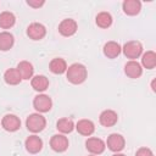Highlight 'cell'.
<instances>
[{"label":"cell","mask_w":156,"mask_h":156,"mask_svg":"<svg viewBox=\"0 0 156 156\" xmlns=\"http://www.w3.org/2000/svg\"><path fill=\"white\" fill-rule=\"evenodd\" d=\"M123 12L128 16H135L141 10V2L139 0H126L122 4Z\"/></svg>","instance_id":"9a60e30c"},{"label":"cell","mask_w":156,"mask_h":156,"mask_svg":"<svg viewBox=\"0 0 156 156\" xmlns=\"http://www.w3.org/2000/svg\"><path fill=\"white\" fill-rule=\"evenodd\" d=\"M117 121H118V115L113 110H105L99 116V122L104 127H112L117 123Z\"/></svg>","instance_id":"8fae6325"},{"label":"cell","mask_w":156,"mask_h":156,"mask_svg":"<svg viewBox=\"0 0 156 156\" xmlns=\"http://www.w3.org/2000/svg\"><path fill=\"white\" fill-rule=\"evenodd\" d=\"M30 85L37 91H44L49 87V79L45 76H43V74H38V76H35V77L32 78Z\"/></svg>","instance_id":"d6986e66"},{"label":"cell","mask_w":156,"mask_h":156,"mask_svg":"<svg viewBox=\"0 0 156 156\" xmlns=\"http://www.w3.org/2000/svg\"><path fill=\"white\" fill-rule=\"evenodd\" d=\"M106 145H107L108 150H111L113 152H119V151H122L124 149L126 140H124V138L121 134L112 133V134L108 135L107 141H106Z\"/></svg>","instance_id":"5b68a950"},{"label":"cell","mask_w":156,"mask_h":156,"mask_svg":"<svg viewBox=\"0 0 156 156\" xmlns=\"http://www.w3.org/2000/svg\"><path fill=\"white\" fill-rule=\"evenodd\" d=\"M77 29H78V24L72 18H66V20L61 21V23L58 24V32L63 37H71V35H73L77 32Z\"/></svg>","instance_id":"30bf717a"},{"label":"cell","mask_w":156,"mask_h":156,"mask_svg":"<svg viewBox=\"0 0 156 156\" xmlns=\"http://www.w3.org/2000/svg\"><path fill=\"white\" fill-rule=\"evenodd\" d=\"M24 146L29 154H38L43 149V140L38 135H29L24 141Z\"/></svg>","instance_id":"7c38bea8"},{"label":"cell","mask_w":156,"mask_h":156,"mask_svg":"<svg viewBox=\"0 0 156 156\" xmlns=\"http://www.w3.org/2000/svg\"><path fill=\"white\" fill-rule=\"evenodd\" d=\"M44 0H27V4L29 5V6H32V7H34V9H38V7H40V6H43L44 5Z\"/></svg>","instance_id":"4316f807"},{"label":"cell","mask_w":156,"mask_h":156,"mask_svg":"<svg viewBox=\"0 0 156 156\" xmlns=\"http://www.w3.org/2000/svg\"><path fill=\"white\" fill-rule=\"evenodd\" d=\"M122 51L121 45L117 41H107L104 45V55L107 58H116Z\"/></svg>","instance_id":"2e32d148"},{"label":"cell","mask_w":156,"mask_h":156,"mask_svg":"<svg viewBox=\"0 0 156 156\" xmlns=\"http://www.w3.org/2000/svg\"><path fill=\"white\" fill-rule=\"evenodd\" d=\"M141 65L147 69L155 68V66H156V54L152 50H149V51L144 52L143 56H141Z\"/></svg>","instance_id":"cb8c5ba5"},{"label":"cell","mask_w":156,"mask_h":156,"mask_svg":"<svg viewBox=\"0 0 156 156\" xmlns=\"http://www.w3.org/2000/svg\"><path fill=\"white\" fill-rule=\"evenodd\" d=\"M74 128L77 129V132L82 135L89 136L94 133L95 130V124L90 121V119H80L77 122V124L74 126Z\"/></svg>","instance_id":"5bb4252c"},{"label":"cell","mask_w":156,"mask_h":156,"mask_svg":"<svg viewBox=\"0 0 156 156\" xmlns=\"http://www.w3.org/2000/svg\"><path fill=\"white\" fill-rule=\"evenodd\" d=\"M66 77L68 79V82H71L72 84H82L88 77L87 67L78 62L72 63L69 67H67Z\"/></svg>","instance_id":"6da1fadb"},{"label":"cell","mask_w":156,"mask_h":156,"mask_svg":"<svg viewBox=\"0 0 156 156\" xmlns=\"http://www.w3.org/2000/svg\"><path fill=\"white\" fill-rule=\"evenodd\" d=\"M49 67H50V71H51L52 73H55V74H62V73H65V72L67 71V63H66V61H65L63 58H61V57H55V58H52V60L50 61Z\"/></svg>","instance_id":"ac0fdd59"},{"label":"cell","mask_w":156,"mask_h":156,"mask_svg":"<svg viewBox=\"0 0 156 156\" xmlns=\"http://www.w3.org/2000/svg\"><path fill=\"white\" fill-rule=\"evenodd\" d=\"M46 34V28L44 24L41 23H38V22H34V23H30L27 28V35L33 39V40H40L45 37Z\"/></svg>","instance_id":"9c48e42d"},{"label":"cell","mask_w":156,"mask_h":156,"mask_svg":"<svg viewBox=\"0 0 156 156\" xmlns=\"http://www.w3.org/2000/svg\"><path fill=\"white\" fill-rule=\"evenodd\" d=\"M16 69L18 71V73H20L22 79H29V78L33 77L34 68H33V65L30 62H28V61H21L17 65Z\"/></svg>","instance_id":"e0dca14e"},{"label":"cell","mask_w":156,"mask_h":156,"mask_svg":"<svg viewBox=\"0 0 156 156\" xmlns=\"http://www.w3.org/2000/svg\"><path fill=\"white\" fill-rule=\"evenodd\" d=\"M122 51H123V54H124V56L127 58L135 60V58H138L143 54V45H141L140 41L130 40V41H127L123 45Z\"/></svg>","instance_id":"3957f363"},{"label":"cell","mask_w":156,"mask_h":156,"mask_svg":"<svg viewBox=\"0 0 156 156\" xmlns=\"http://www.w3.org/2000/svg\"><path fill=\"white\" fill-rule=\"evenodd\" d=\"M95 22L100 28H108L112 24V16L108 12L102 11V12L98 13V16L95 18Z\"/></svg>","instance_id":"d4e9b609"},{"label":"cell","mask_w":156,"mask_h":156,"mask_svg":"<svg viewBox=\"0 0 156 156\" xmlns=\"http://www.w3.org/2000/svg\"><path fill=\"white\" fill-rule=\"evenodd\" d=\"M16 22V17L10 11H4L0 13V27L4 29L11 28Z\"/></svg>","instance_id":"603a6c76"},{"label":"cell","mask_w":156,"mask_h":156,"mask_svg":"<svg viewBox=\"0 0 156 156\" xmlns=\"http://www.w3.org/2000/svg\"><path fill=\"white\" fill-rule=\"evenodd\" d=\"M112 156H126V155H124V154H118V152H117V154H115V155H112Z\"/></svg>","instance_id":"f1b7e54d"},{"label":"cell","mask_w":156,"mask_h":156,"mask_svg":"<svg viewBox=\"0 0 156 156\" xmlns=\"http://www.w3.org/2000/svg\"><path fill=\"white\" fill-rule=\"evenodd\" d=\"M1 126L7 132H16L20 129L21 127V121L20 118L16 116V115H12V113H7L2 117L1 119Z\"/></svg>","instance_id":"52a82bcc"},{"label":"cell","mask_w":156,"mask_h":156,"mask_svg":"<svg viewBox=\"0 0 156 156\" xmlns=\"http://www.w3.org/2000/svg\"><path fill=\"white\" fill-rule=\"evenodd\" d=\"M90 156H94V155H90Z\"/></svg>","instance_id":"f546056e"},{"label":"cell","mask_w":156,"mask_h":156,"mask_svg":"<svg viewBox=\"0 0 156 156\" xmlns=\"http://www.w3.org/2000/svg\"><path fill=\"white\" fill-rule=\"evenodd\" d=\"M151 88H152V91H155L156 89H155V79L152 80V83H151Z\"/></svg>","instance_id":"83f0119b"},{"label":"cell","mask_w":156,"mask_h":156,"mask_svg":"<svg viewBox=\"0 0 156 156\" xmlns=\"http://www.w3.org/2000/svg\"><path fill=\"white\" fill-rule=\"evenodd\" d=\"M56 128L58 132H61L62 134H67V133H71L73 129H74V123L71 118H67V117H63V118H60L56 123Z\"/></svg>","instance_id":"7402d4cb"},{"label":"cell","mask_w":156,"mask_h":156,"mask_svg":"<svg viewBox=\"0 0 156 156\" xmlns=\"http://www.w3.org/2000/svg\"><path fill=\"white\" fill-rule=\"evenodd\" d=\"M15 38L11 33L9 32H1L0 33V50L1 51H7L13 46Z\"/></svg>","instance_id":"44dd1931"},{"label":"cell","mask_w":156,"mask_h":156,"mask_svg":"<svg viewBox=\"0 0 156 156\" xmlns=\"http://www.w3.org/2000/svg\"><path fill=\"white\" fill-rule=\"evenodd\" d=\"M85 147L89 152H91L93 155H99V154H102L105 151V147H106V144L104 143L102 139L100 138H95V136H91V138H88L87 141H85Z\"/></svg>","instance_id":"8992f818"},{"label":"cell","mask_w":156,"mask_h":156,"mask_svg":"<svg viewBox=\"0 0 156 156\" xmlns=\"http://www.w3.org/2000/svg\"><path fill=\"white\" fill-rule=\"evenodd\" d=\"M26 127L32 133H39L46 127V119L40 113H32L26 119Z\"/></svg>","instance_id":"7a4b0ae2"},{"label":"cell","mask_w":156,"mask_h":156,"mask_svg":"<svg viewBox=\"0 0 156 156\" xmlns=\"http://www.w3.org/2000/svg\"><path fill=\"white\" fill-rule=\"evenodd\" d=\"M33 106L38 112H48L52 107V100L49 95L39 94L33 100Z\"/></svg>","instance_id":"277c9868"},{"label":"cell","mask_w":156,"mask_h":156,"mask_svg":"<svg viewBox=\"0 0 156 156\" xmlns=\"http://www.w3.org/2000/svg\"><path fill=\"white\" fill-rule=\"evenodd\" d=\"M68 139L63 134H55L50 139V146L56 152H63L68 149Z\"/></svg>","instance_id":"ba28073f"},{"label":"cell","mask_w":156,"mask_h":156,"mask_svg":"<svg viewBox=\"0 0 156 156\" xmlns=\"http://www.w3.org/2000/svg\"><path fill=\"white\" fill-rule=\"evenodd\" d=\"M4 80L9 85H17L21 83L22 78H21V76L16 68H9L4 73Z\"/></svg>","instance_id":"ffe728a7"},{"label":"cell","mask_w":156,"mask_h":156,"mask_svg":"<svg viewBox=\"0 0 156 156\" xmlns=\"http://www.w3.org/2000/svg\"><path fill=\"white\" fill-rule=\"evenodd\" d=\"M124 73L129 77V78H139L143 74V68L139 62H136L135 60H130L124 65Z\"/></svg>","instance_id":"4fadbf2b"},{"label":"cell","mask_w":156,"mask_h":156,"mask_svg":"<svg viewBox=\"0 0 156 156\" xmlns=\"http://www.w3.org/2000/svg\"><path fill=\"white\" fill-rule=\"evenodd\" d=\"M135 156H154V152H152L149 147L143 146V147H139V149L136 150Z\"/></svg>","instance_id":"484cf974"}]
</instances>
